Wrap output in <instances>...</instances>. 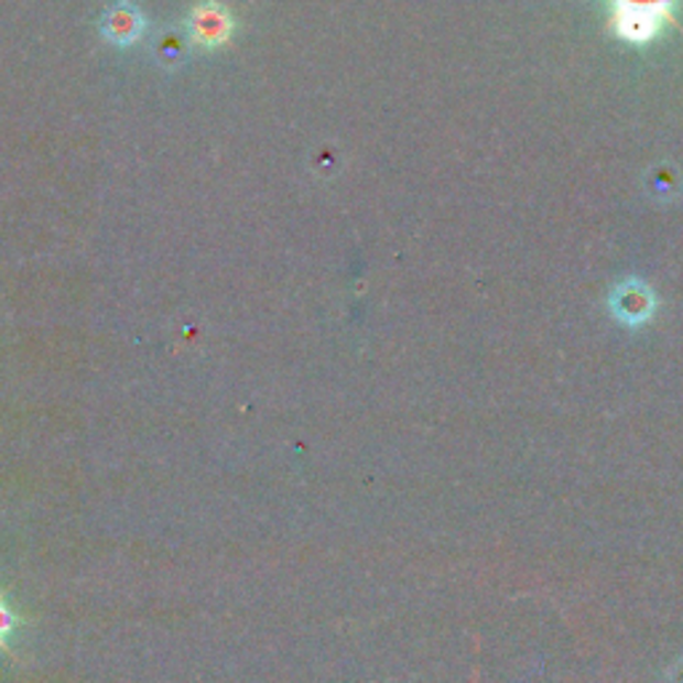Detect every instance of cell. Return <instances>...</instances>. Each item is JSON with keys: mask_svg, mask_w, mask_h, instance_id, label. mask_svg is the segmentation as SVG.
Segmentation results:
<instances>
[{"mask_svg": "<svg viewBox=\"0 0 683 683\" xmlns=\"http://www.w3.org/2000/svg\"><path fill=\"white\" fill-rule=\"evenodd\" d=\"M673 0H611L615 6V28L632 43L649 41L657 35L662 19L670 17Z\"/></svg>", "mask_w": 683, "mask_h": 683, "instance_id": "6da1fadb", "label": "cell"}, {"mask_svg": "<svg viewBox=\"0 0 683 683\" xmlns=\"http://www.w3.org/2000/svg\"><path fill=\"white\" fill-rule=\"evenodd\" d=\"M189 35L204 48L225 46L232 35V19L219 3H204L189 17Z\"/></svg>", "mask_w": 683, "mask_h": 683, "instance_id": "7a4b0ae2", "label": "cell"}, {"mask_svg": "<svg viewBox=\"0 0 683 683\" xmlns=\"http://www.w3.org/2000/svg\"><path fill=\"white\" fill-rule=\"evenodd\" d=\"M142 17L137 14L131 6H118V9L110 11V17L105 19V33L107 37H112L116 43H134L139 35H142Z\"/></svg>", "mask_w": 683, "mask_h": 683, "instance_id": "3957f363", "label": "cell"}, {"mask_svg": "<svg viewBox=\"0 0 683 683\" xmlns=\"http://www.w3.org/2000/svg\"><path fill=\"white\" fill-rule=\"evenodd\" d=\"M617 315L628 324H641L643 318L651 313L654 302H651V294L638 283H630V286H622L617 294Z\"/></svg>", "mask_w": 683, "mask_h": 683, "instance_id": "277c9868", "label": "cell"}, {"mask_svg": "<svg viewBox=\"0 0 683 683\" xmlns=\"http://www.w3.org/2000/svg\"><path fill=\"white\" fill-rule=\"evenodd\" d=\"M9 628H11V617H9V611H6L3 606H0V638H3L6 632H9Z\"/></svg>", "mask_w": 683, "mask_h": 683, "instance_id": "5b68a950", "label": "cell"}]
</instances>
